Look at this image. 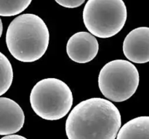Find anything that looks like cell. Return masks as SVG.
<instances>
[{
  "mask_svg": "<svg viewBox=\"0 0 149 139\" xmlns=\"http://www.w3.org/2000/svg\"><path fill=\"white\" fill-rule=\"evenodd\" d=\"M32 0H0V16L12 17L24 11Z\"/></svg>",
  "mask_w": 149,
  "mask_h": 139,
  "instance_id": "11",
  "label": "cell"
},
{
  "mask_svg": "<svg viewBox=\"0 0 149 139\" xmlns=\"http://www.w3.org/2000/svg\"><path fill=\"white\" fill-rule=\"evenodd\" d=\"M30 103L33 111L46 120L65 117L73 104V94L68 85L57 78H45L32 88Z\"/></svg>",
  "mask_w": 149,
  "mask_h": 139,
  "instance_id": "3",
  "label": "cell"
},
{
  "mask_svg": "<svg viewBox=\"0 0 149 139\" xmlns=\"http://www.w3.org/2000/svg\"><path fill=\"white\" fill-rule=\"evenodd\" d=\"M121 125V114L113 103L92 98L71 110L65 122V133L68 139H115Z\"/></svg>",
  "mask_w": 149,
  "mask_h": 139,
  "instance_id": "1",
  "label": "cell"
},
{
  "mask_svg": "<svg viewBox=\"0 0 149 139\" xmlns=\"http://www.w3.org/2000/svg\"><path fill=\"white\" fill-rule=\"evenodd\" d=\"M58 4L66 8H76L81 6L85 0H55Z\"/></svg>",
  "mask_w": 149,
  "mask_h": 139,
  "instance_id": "12",
  "label": "cell"
},
{
  "mask_svg": "<svg viewBox=\"0 0 149 139\" xmlns=\"http://www.w3.org/2000/svg\"><path fill=\"white\" fill-rule=\"evenodd\" d=\"M2 31H3V25H2V22H1V18H0V38H1V35H2Z\"/></svg>",
  "mask_w": 149,
  "mask_h": 139,
  "instance_id": "14",
  "label": "cell"
},
{
  "mask_svg": "<svg viewBox=\"0 0 149 139\" xmlns=\"http://www.w3.org/2000/svg\"><path fill=\"white\" fill-rule=\"evenodd\" d=\"M25 114L17 103L6 97H0V136L14 134L24 125Z\"/></svg>",
  "mask_w": 149,
  "mask_h": 139,
  "instance_id": "8",
  "label": "cell"
},
{
  "mask_svg": "<svg viewBox=\"0 0 149 139\" xmlns=\"http://www.w3.org/2000/svg\"><path fill=\"white\" fill-rule=\"evenodd\" d=\"M127 59L137 64L149 62V28L139 27L130 32L123 43Z\"/></svg>",
  "mask_w": 149,
  "mask_h": 139,
  "instance_id": "7",
  "label": "cell"
},
{
  "mask_svg": "<svg viewBox=\"0 0 149 139\" xmlns=\"http://www.w3.org/2000/svg\"><path fill=\"white\" fill-rule=\"evenodd\" d=\"M127 17L123 0H88L83 10L84 25L92 35L101 39L121 31Z\"/></svg>",
  "mask_w": 149,
  "mask_h": 139,
  "instance_id": "4",
  "label": "cell"
},
{
  "mask_svg": "<svg viewBox=\"0 0 149 139\" xmlns=\"http://www.w3.org/2000/svg\"><path fill=\"white\" fill-rule=\"evenodd\" d=\"M49 33L39 16L23 14L11 22L6 33V43L13 56L23 62L40 59L48 48Z\"/></svg>",
  "mask_w": 149,
  "mask_h": 139,
  "instance_id": "2",
  "label": "cell"
},
{
  "mask_svg": "<svg viewBox=\"0 0 149 139\" xmlns=\"http://www.w3.org/2000/svg\"><path fill=\"white\" fill-rule=\"evenodd\" d=\"M98 50L97 40L88 32H78L67 42V54L71 60L77 63L90 62L97 56Z\"/></svg>",
  "mask_w": 149,
  "mask_h": 139,
  "instance_id": "6",
  "label": "cell"
},
{
  "mask_svg": "<svg viewBox=\"0 0 149 139\" xmlns=\"http://www.w3.org/2000/svg\"><path fill=\"white\" fill-rule=\"evenodd\" d=\"M13 80V67L7 56L0 52V96L10 88Z\"/></svg>",
  "mask_w": 149,
  "mask_h": 139,
  "instance_id": "10",
  "label": "cell"
},
{
  "mask_svg": "<svg viewBox=\"0 0 149 139\" xmlns=\"http://www.w3.org/2000/svg\"><path fill=\"white\" fill-rule=\"evenodd\" d=\"M1 139H27L26 138L23 137V136H20V135H7V136H4L3 138H1Z\"/></svg>",
  "mask_w": 149,
  "mask_h": 139,
  "instance_id": "13",
  "label": "cell"
},
{
  "mask_svg": "<svg viewBox=\"0 0 149 139\" xmlns=\"http://www.w3.org/2000/svg\"><path fill=\"white\" fill-rule=\"evenodd\" d=\"M116 139H149V116L135 117L125 123Z\"/></svg>",
  "mask_w": 149,
  "mask_h": 139,
  "instance_id": "9",
  "label": "cell"
},
{
  "mask_svg": "<svg viewBox=\"0 0 149 139\" xmlns=\"http://www.w3.org/2000/svg\"><path fill=\"white\" fill-rule=\"evenodd\" d=\"M139 81V72L133 64L125 59H116L108 62L100 70L98 86L109 101L122 102L132 96Z\"/></svg>",
  "mask_w": 149,
  "mask_h": 139,
  "instance_id": "5",
  "label": "cell"
}]
</instances>
